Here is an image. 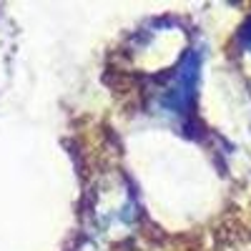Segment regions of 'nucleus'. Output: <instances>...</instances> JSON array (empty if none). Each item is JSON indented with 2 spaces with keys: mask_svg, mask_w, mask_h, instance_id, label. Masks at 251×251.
Here are the masks:
<instances>
[{
  "mask_svg": "<svg viewBox=\"0 0 251 251\" xmlns=\"http://www.w3.org/2000/svg\"><path fill=\"white\" fill-rule=\"evenodd\" d=\"M196 80H199V55L196 53H188L181 66L176 68L174 78L169 80L158 96V108L161 111H169L174 116H186L188 108L194 103V91H196Z\"/></svg>",
  "mask_w": 251,
  "mask_h": 251,
  "instance_id": "nucleus-1",
  "label": "nucleus"
},
{
  "mask_svg": "<svg viewBox=\"0 0 251 251\" xmlns=\"http://www.w3.org/2000/svg\"><path fill=\"white\" fill-rule=\"evenodd\" d=\"M244 43H246V48L251 50V23L244 28Z\"/></svg>",
  "mask_w": 251,
  "mask_h": 251,
  "instance_id": "nucleus-2",
  "label": "nucleus"
}]
</instances>
